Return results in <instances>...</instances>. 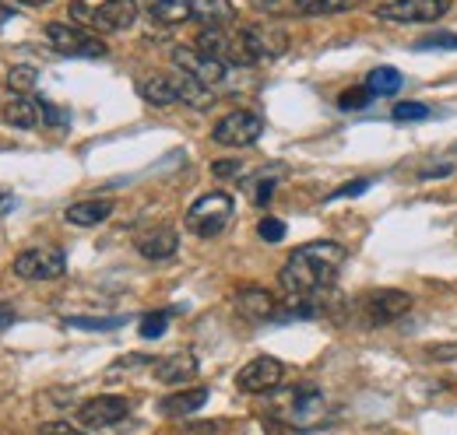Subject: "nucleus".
<instances>
[{
  "label": "nucleus",
  "mask_w": 457,
  "mask_h": 435,
  "mask_svg": "<svg viewBox=\"0 0 457 435\" xmlns=\"http://www.w3.org/2000/svg\"><path fill=\"white\" fill-rule=\"evenodd\" d=\"M36 435H85V432L74 429L71 422H46V425H39V432Z\"/></svg>",
  "instance_id": "nucleus-34"
},
{
  "label": "nucleus",
  "mask_w": 457,
  "mask_h": 435,
  "mask_svg": "<svg viewBox=\"0 0 457 435\" xmlns=\"http://www.w3.org/2000/svg\"><path fill=\"white\" fill-rule=\"evenodd\" d=\"M137 21V0H103L96 7V29L103 32H127Z\"/></svg>",
  "instance_id": "nucleus-12"
},
{
  "label": "nucleus",
  "mask_w": 457,
  "mask_h": 435,
  "mask_svg": "<svg viewBox=\"0 0 457 435\" xmlns=\"http://www.w3.org/2000/svg\"><path fill=\"white\" fill-rule=\"evenodd\" d=\"M208 404V386H190V390H179V393H170L162 404H159V411L166 414V418H190L197 407H204Z\"/></svg>",
  "instance_id": "nucleus-19"
},
{
  "label": "nucleus",
  "mask_w": 457,
  "mask_h": 435,
  "mask_svg": "<svg viewBox=\"0 0 457 435\" xmlns=\"http://www.w3.org/2000/svg\"><path fill=\"white\" fill-rule=\"evenodd\" d=\"M261 134H264V119L257 112H250V109L228 112V116H222L215 123V130H212L215 144H222V148H250V144L261 141Z\"/></svg>",
  "instance_id": "nucleus-5"
},
{
  "label": "nucleus",
  "mask_w": 457,
  "mask_h": 435,
  "mask_svg": "<svg viewBox=\"0 0 457 435\" xmlns=\"http://www.w3.org/2000/svg\"><path fill=\"white\" fill-rule=\"evenodd\" d=\"M282 380H286V365H282L278 358H271V355H261V358L246 362V365L236 373V386H239L243 393H253V397L275 393V390L282 386Z\"/></svg>",
  "instance_id": "nucleus-7"
},
{
  "label": "nucleus",
  "mask_w": 457,
  "mask_h": 435,
  "mask_svg": "<svg viewBox=\"0 0 457 435\" xmlns=\"http://www.w3.org/2000/svg\"><path fill=\"white\" fill-rule=\"evenodd\" d=\"M345 246L342 242H331V239H317V242H306L299 250L288 253V260L282 264V291H286L292 302H310L317 299L320 291H328L338 274L345 267Z\"/></svg>",
  "instance_id": "nucleus-1"
},
{
  "label": "nucleus",
  "mask_w": 457,
  "mask_h": 435,
  "mask_svg": "<svg viewBox=\"0 0 457 435\" xmlns=\"http://www.w3.org/2000/svg\"><path fill=\"white\" fill-rule=\"evenodd\" d=\"M4 119H7V127H18V130H39L46 123V106H43V99L36 103L25 95L4 109Z\"/></svg>",
  "instance_id": "nucleus-17"
},
{
  "label": "nucleus",
  "mask_w": 457,
  "mask_h": 435,
  "mask_svg": "<svg viewBox=\"0 0 457 435\" xmlns=\"http://www.w3.org/2000/svg\"><path fill=\"white\" fill-rule=\"evenodd\" d=\"M46 43L60 56H85V60L106 56V43H99L92 32H85L74 21H54V25H46Z\"/></svg>",
  "instance_id": "nucleus-3"
},
{
  "label": "nucleus",
  "mask_w": 457,
  "mask_h": 435,
  "mask_svg": "<svg viewBox=\"0 0 457 435\" xmlns=\"http://www.w3.org/2000/svg\"><path fill=\"white\" fill-rule=\"evenodd\" d=\"M141 337L145 341H155V337H162L166 330H170V313H148L145 320H141Z\"/></svg>",
  "instance_id": "nucleus-27"
},
{
  "label": "nucleus",
  "mask_w": 457,
  "mask_h": 435,
  "mask_svg": "<svg viewBox=\"0 0 457 435\" xmlns=\"http://www.w3.org/2000/svg\"><path fill=\"white\" fill-rule=\"evenodd\" d=\"M190 11L204 25H226L232 18V4L228 0H190Z\"/></svg>",
  "instance_id": "nucleus-23"
},
{
  "label": "nucleus",
  "mask_w": 457,
  "mask_h": 435,
  "mask_svg": "<svg viewBox=\"0 0 457 435\" xmlns=\"http://www.w3.org/2000/svg\"><path fill=\"white\" fill-rule=\"evenodd\" d=\"M370 190V179H355V183H348L342 190H335L331 193V201H342V197H359V193H366Z\"/></svg>",
  "instance_id": "nucleus-35"
},
{
  "label": "nucleus",
  "mask_w": 457,
  "mask_h": 435,
  "mask_svg": "<svg viewBox=\"0 0 457 435\" xmlns=\"http://www.w3.org/2000/svg\"><path fill=\"white\" fill-rule=\"evenodd\" d=\"M228 218H232V197L222 193V190H212V193H204V197H197L190 204L187 228L194 235H201V239H212V235H219L226 228Z\"/></svg>",
  "instance_id": "nucleus-2"
},
{
  "label": "nucleus",
  "mask_w": 457,
  "mask_h": 435,
  "mask_svg": "<svg viewBox=\"0 0 457 435\" xmlns=\"http://www.w3.org/2000/svg\"><path fill=\"white\" fill-rule=\"evenodd\" d=\"M320 411H324V397L313 386H303V390H295V400L288 404L286 414L295 429H310L320 418Z\"/></svg>",
  "instance_id": "nucleus-16"
},
{
  "label": "nucleus",
  "mask_w": 457,
  "mask_h": 435,
  "mask_svg": "<svg viewBox=\"0 0 457 435\" xmlns=\"http://www.w3.org/2000/svg\"><path fill=\"white\" fill-rule=\"evenodd\" d=\"M18 4H29V7H39V4H50V0H18Z\"/></svg>",
  "instance_id": "nucleus-43"
},
{
  "label": "nucleus",
  "mask_w": 457,
  "mask_h": 435,
  "mask_svg": "<svg viewBox=\"0 0 457 435\" xmlns=\"http://www.w3.org/2000/svg\"><path fill=\"white\" fill-rule=\"evenodd\" d=\"M408 309H411V295H404V291H398V288L370 291V295L362 299V313H366V320H370L373 326L395 324V320H401Z\"/></svg>",
  "instance_id": "nucleus-10"
},
{
  "label": "nucleus",
  "mask_w": 457,
  "mask_h": 435,
  "mask_svg": "<svg viewBox=\"0 0 457 435\" xmlns=\"http://www.w3.org/2000/svg\"><path fill=\"white\" fill-rule=\"evenodd\" d=\"M370 103H373V92L370 88H348V92L338 95V106L342 109H366Z\"/></svg>",
  "instance_id": "nucleus-31"
},
{
  "label": "nucleus",
  "mask_w": 457,
  "mask_h": 435,
  "mask_svg": "<svg viewBox=\"0 0 457 435\" xmlns=\"http://www.w3.org/2000/svg\"><path fill=\"white\" fill-rule=\"evenodd\" d=\"M127 414H130L127 397H113V393L92 397V400H85V404L78 407V422H81L85 429H110V425H120Z\"/></svg>",
  "instance_id": "nucleus-9"
},
{
  "label": "nucleus",
  "mask_w": 457,
  "mask_h": 435,
  "mask_svg": "<svg viewBox=\"0 0 457 435\" xmlns=\"http://www.w3.org/2000/svg\"><path fill=\"white\" fill-rule=\"evenodd\" d=\"M36 81H39V70L36 67H29V63H18V67H11L7 70V88L14 92V95H32V88H36Z\"/></svg>",
  "instance_id": "nucleus-26"
},
{
  "label": "nucleus",
  "mask_w": 457,
  "mask_h": 435,
  "mask_svg": "<svg viewBox=\"0 0 457 435\" xmlns=\"http://www.w3.org/2000/svg\"><path fill=\"white\" fill-rule=\"evenodd\" d=\"M391 116H395L398 123H415V119H426V116H429V106H422V103H398Z\"/></svg>",
  "instance_id": "nucleus-32"
},
{
  "label": "nucleus",
  "mask_w": 457,
  "mask_h": 435,
  "mask_svg": "<svg viewBox=\"0 0 457 435\" xmlns=\"http://www.w3.org/2000/svg\"><path fill=\"white\" fill-rule=\"evenodd\" d=\"M113 215V204L110 201H81V204H71L63 218L78 228H92V225H103L106 218Z\"/></svg>",
  "instance_id": "nucleus-21"
},
{
  "label": "nucleus",
  "mask_w": 457,
  "mask_h": 435,
  "mask_svg": "<svg viewBox=\"0 0 457 435\" xmlns=\"http://www.w3.org/2000/svg\"><path fill=\"white\" fill-rule=\"evenodd\" d=\"M11 208H14V197L11 193H0V215H7Z\"/></svg>",
  "instance_id": "nucleus-41"
},
{
  "label": "nucleus",
  "mask_w": 457,
  "mask_h": 435,
  "mask_svg": "<svg viewBox=\"0 0 457 435\" xmlns=\"http://www.w3.org/2000/svg\"><path fill=\"white\" fill-rule=\"evenodd\" d=\"M176 250H179V235L172 228H152L137 239V253L145 260H170L176 257Z\"/></svg>",
  "instance_id": "nucleus-18"
},
{
  "label": "nucleus",
  "mask_w": 457,
  "mask_h": 435,
  "mask_svg": "<svg viewBox=\"0 0 457 435\" xmlns=\"http://www.w3.org/2000/svg\"><path fill=\"white\" fill-rule=\"evenodd\" d=\"M11 271L18 274L21 281H57L67 271V257L57 246H32V250L14 257Z\"/></svg>",
  "instance_id": "nucleus-4"
},
{
  "label": "nucleus",
  "mask_w": 457,
  "mask_h": 435,
  "mask_svg": "<svg viewBox=\"0 0 457 435\" xmlns=\"http://www.w3.org/2000/svg\"><path fill=\"white\" fill-rule=\"evenodd\" d=\"M137 95H141L148 106H159V109L179 103L176 74H152V78H141V81H137Z\"/></svg>",
  "instance_id": "nucleus-15"
},
{
  "label": "nucleus",
  "mask_w": 457,
  "mask_h": 435,
  "mask_svg": "<svg viewBox=\"0 0 457 435\" xmlns=\"http://www.w3.org/2000/svg\"><path fill=\"white\" fill-rule=\"evenodd\" d=\"M232 306H236V313H239L243 320H250V324H268V320L278 316V302H275V295L264 291V288H257V284L239 288V291L232 295Z\"/></svg>",
  "instance_id": "nucleus-11"
},
{
  "label": "nucleus",
  "mask_w": 457,
  "mask_h": 435,
  "mask_svg": "<svg viewBox=\"0 0 457 435\" xmlns=\"http://www.w3.org/2000/svg\"><path fill=\"white\" fill-rule=\"evenodd\" d=\"M246 32V39H250V46H253V53H257V60H275V56L286 53V43L288 36L278 29V25H246L243 29Z\"/></svg>",
  "instance_id": "nucleus-13"
},
{
  "label": "nucleus",
  "mask_w": 457,
  "mask_h": 435,
  "mask_svg": "<svg viewBox=\"0 0 457 435\" xmlns=\"http://www.w3.org/2000/svg\"><path fill=\"white\" fill-rule=\"evenodd\" d=\"M176 85H179V103H187V106L208 109L212 103H215L212 88L201 85V81H194V78H187V74H176Z\"/></svg>",
  "instance_id": "nucleus-22"
},
{
  "label": "nucleus",
  "mask_w": 457,
  "mask_h": 435,
  "mask_svg": "<svg viewBox=\"0 0 457 435\" xmlns=\"http://www.w3.org/2000/svg\"><path fill=\"white\" fill-rule=\"evenodd\" d=\"M212 172H215L219 179H228V176H239V172H243V162H239V159H226V162L212 165Z\"/></svg>",
  "instance_id": "nucleus-36"
},
{
  "label": "nucleus",
  "mask_w": 457,
  "mask_h": 435,
  "mask_svg": "<svg viewBox=\"0 0 457 435\" xmlns=\"http://www.w3.org/2000/svg\"><path fill=\"white\" fill-rule=\"evenodd\" d=\"M172 63L179 67V74H187V78H194V81H201V85H208V88L222 85L228 74V67L222 63V60L204 56L201 50H194V46H179V50H172Z\"/></svg>",
  "instance_id": "nucleus-8"
},
{
  "label": "nucleus",
  "mask_w": 457,
  "mask_h": 435,
  "mask_svg": "<svg viewBox=\"0 0 457 435\" xmlns=\"http://www.w3.org/2000/svg\"><path fill=\"white\" fill-rule=\"evenodd\" d=\"M123 324L120 316H103V320H88V316H71L67 326H74V330H116V326Z\"/></svg>",
  "instance_id": "nucleus-30"
},
{
  "label": "nucleus",
  "mask_w": 457,
  "mask_h": 435,
  "mask_svg": "<svg viewBox=\"0 0 457 435\" xmlns=\"http://www.w3.org/2000/svg\"><path fill=\"white\" fill-rule=\"evenodd\" d=\"M71 21L74 25H96V7H88V4H71Z\"/></svg>",
  "instance_id": "nucleus-33"
},
{
  "label": "nucleus",
  "mask_w": 457,
  "mask_h": 435,
  "mask_svg": "<svg viewBox=\"0 0 457 435\" xmlns=\"http://www.w3.org/2000/svg\"><path fill=\"white\" fill-rule=\"evenodd\" d=\"M4 21H11V7H7V4H0V25H4Z\"/></svg>",
  "instance_id": "nucleus-42"
},
{
  "label": "nucleus",
  "mask_w": 457,
  "mask_h": 435,
  "mask_svg": "<svg viewBox=\"0 0 457 435\" xmlns=\"http://www.w3.org/2000/svg\"><path fill=\"white\" fill-rule=\"evenodd\" d=\"M257 235H261L264 242H282V239H286V221H282V218H261Z\"/></svg>",
  "instance_id": "nucleus-29"
},
{
  "label": "nucleus",
  "mask_w": 457,
  "mask_h": 435,
  "mask_svg": "<svg viewBox=\"0 0 457 435\" xmlns=\"http://www.w3.org/2000/svg\"><path fill=\"white\" fill-rule=\"evenodd\" d=\"M197 376V355L194 351H176L155 362V380L166 386H179V382L194 380Z\"/></svg>",
  "instance_id": "nucleus-14"
},
{
  "label": "nucleus",
  "mask_w": 457,
  "mask_h": 435,
  "mask_svg": "<svg viewBox=\"0 0 457 435\" xmlns=\"http://www.w3.org/2000/svg\"><path fill=\"white\" fill-rule=\"evenodd\" d=\"M137 365H148V358H145V355H130V358H120L113 369H110V376H116L120 369H137Z\"/></svg>",
  "instance_id": "nucleus-38"
},
{
  "label": "nucleus",
  "mask_w": 457,
  "mask_h": 435,
  "mask_svg": "<svg viewBox=\"0 0 457 435\" xmlns=\"http://www.w3.org/2000/svg\"><path fill=\"white\" fill-rule=\"evenodd\" d=\"M11 324H14V309H11V306H0V330Z\"/></svg>",
  "instance_id": "nucleus-40"
},
{
  "label": "nucleus",
  "mask_w": 457,
  "mask_h": 435,
  "mask_svg": "<svg viewBox=\"0 0 457 435\" xmlns=\"http://www.w3.org/2000/svg\"><path fill=\"white\" fill-rule=\"evenodd\" d=\"M366 0H295V11L317 18V14H345V11H355Z\"/></svg>",
  "instance_id": "nucleus-24"
},
{
  "label": "nucleus",
  "mask_w": 457,
  "mask_h": 435,
  "mask_svg": "<svg viewBox=\"0 0 457 435\" xmlns=\"http://www.w3.org/2000/svg\"><path fill=\"white\" fill-rule=\"evenodd\" d=\"M271 193H275V179H257V193H253V201H257L261 208L271 201Z\"/></svg>",
  "instance_id": "nucleus-37"
},
{
  "label": "nucleus",
  "mask_w": 457,
  "mask_h": 435,
  "mask_svg": "<svg viewBox=\"0 0 457 435\" xmlns=\"http://www.w3.org/2000/svg\"><path fill=\"white\" fill-rule=\"evenodd\" d=\"M447 11H451V0H391L377 11V18L395 25H426L444 18Z\"/></svg>",
  "instance_id": "nucleus-6"
},
{
  "label": "nucleus",
  "mask_w": 457,
  "mask_h": 435,
  "mask_svg": "<svg viewBox=\"0 0 457 435\" xmlns=\"http://www.w3.org/2000/svg\"><path fill=\"white\" fill-rule=\"evenodd\" d=\"M429 355L433 358H457V344H436V348H429Z\"/></svg>",
  "instance_id": "nucleus-39"
},
{
  "label": "nucleus",
  "mask_w": 457,
  "mask_h": 435,
  "mask_svg": "<svg viewBox=\"0 0 457 435\" xmlns=\"http://www.w3.org/2000/svg\"><path fill=\"white\" fill-rule=\"evenodd\" d=\"M145 11L155 25H183L187 18H194L190 0H145Z\"/></svg>",
  "instance_id": "nucleus-20"
},
{
  "label": "nucleus",
  "mask_w": 457,
  "mask_h": 435,
  "mask_svg": "<svg viewBox=\"0 0 457 435\" xmlns=\"http://www.w3.org/2000/svg\"><path fill=\"white\" fill-rule=\"evenodd\" d=\"M419 53H433V50H457V32H440V36H426L415 43Z\"/></svg>",
  "instance_id": "nucleus-28"
},
{
  "label": "nucleus",
  "mask_w": 457,
  "mask_h": 435,
  "mask_svg": "<svg viewBox=\"0 0 457 435\" xmlns=\"http://www.w3.org/2000/svg\"><path fill=\"white\" fill-rule=\"evenodd\" d=\"M401 85H404V78H401V70H395V67H377L366 78V88L373 95H398Z\"/></svg>",
  "instance_id": "nucleus-25"
}]
</instances>
